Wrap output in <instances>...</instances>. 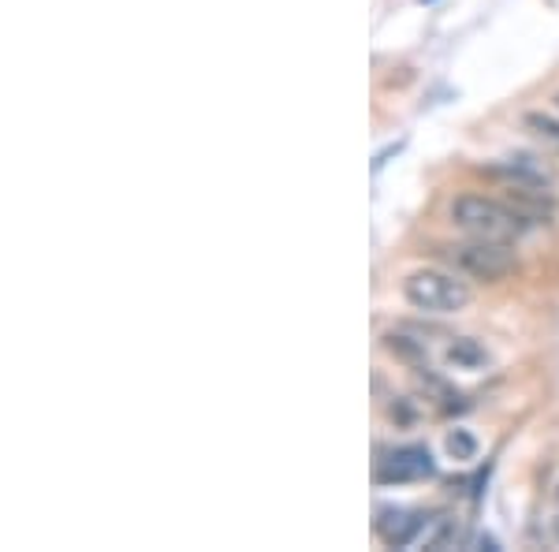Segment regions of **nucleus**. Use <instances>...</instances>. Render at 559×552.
<instances>
[{
    "label": "nucleus",
    "mask_w": 559,
    "mask_h": 552,
    "mask_svg": "<svg viewBox=\"0 0 559 552\" xmlns=\"http://www.w3.org/2000/svg\"><path fill=\"white\" fill-rule=\"evenodd\" d=\"M448 362H455V366H463V369H477L489 362V355H485V348L477 340H455L452 348H448Z\"/></svg>",
    "instance_id": "5"
},
{
    "label": "nucleus",
    "mask_w": 559,
    "mask_h": 552,
    "mask_svg": "<svg viewBox=\"0 0 559 552\" xmlns=\"http://www.w3.org/2000/svg\"><path fill=\"white\" fill-rule=\"evenodd\" d=\"M444 258L452 261L455 273L466 280H481V284H500L503 277L515 273V250L511 243H489V239H471L444 247Z\"/></svg>",
    "instance_id": "3"
},
{
    "label": "nucleus",
    "mask_w": 559,
    "mask_h": 552,
    "mask_svg": "<svg viewBox=\"0 0 559 552\" xmlns=\"http://www.w3.org/2000/svg\"><path fill=\"white\" fill-rule=\"evenodd\" d=\"M556 541H559V504H556Z\"/></svg>",
    "instance_id": "8"
},
{
    "label": "nucleus",
    "mask_w": 559,
    "mask_h": 552,
    "mask_svg": "<svg viewBox=\"0 0 559 552\" xmlns=\"http://www.w3.org/2000/svg\"><path fill=\"white\" fill-rule=\"evenodd\" d=\"M526 128L534 131L537 139L545 142V146L559 157V120H556V116H548V113H526Z\"/></svg>",
    "instance_id": "6"
},
{
    "label": "nucleus",
    "mask_w": 559,
    "mask_h": 552,
    "mask_svg": "<svg viewBox=\"0 0 559 552\" xmlns=\"http://www.w3.org/2000/svg\"><path fill=\"white\" fill-rule=\"evenodd\" d=\"M448 213H452V224L459 232H466L471 239H489V243H515L530 228H537L508 198L459 195Z\"/></svg>",
    "instance_id": "1"
},
{
    "label": "nucleus",
    "mask_w": 559,
    "mask_h": 552,
    "mask_svg": "<svg viewBox=\"0 0 559 552\" xmlns=\"http://www.w3.org/2000/svg\"><path fill=\"white\" fill-rule=\"evenodd\" d=\"M448 451H452L455 459H474L477 456V441L466 430H455L452 437H448Z\"/></svg>",
    "instance_id": "7"
},
{
    "label": "nucleus",
    "mask_w": 559,
    "mask_h": 552,
    "mask_svg": "<svg viewBox=\"0 0 559 552\" xmlns=\"http://www.w3.org/2000/svg\"><path fill=\"white\" fill-rule=\"evenodd\" d=\"M437 474V463L426 448L418 445H403V448H381L373 463V478L377 485H407V482H421V478Z\"/></svg>",
    "instance_id": "4"
},
{
    "label": "nucleus",
    "mask_w": 559,
    "mask_h": 552,
    "mask_svg": "<svg viewBox=\"0 0 559 552\" xmlns=\"http://www.w3.org/2000/svg\"><path fill=\"white\" fill-rule=\"evenodd\" d=\"M552 102H556V108H559V90H556V97H552Z\"/></svg>",
    "instance_id": "9"
},
{
    "label": "nucleus",
    "mask_w": 559,
    "mask_h": 552,
    "mask_svg": "<svg viewBox=\"0 0 559 552\" xmlns=\"http://www.w3.org/2000/svg\"><path fill=\"white\" fill-rule=\"evenodd\" d=\"M403 298H407L411 310L426 314V318H448V314H459L471 306V284H466L463 273H448V269H414V273L403 280Z\"/></svg>",
    "instance_id": "2"
}]
</instances>
